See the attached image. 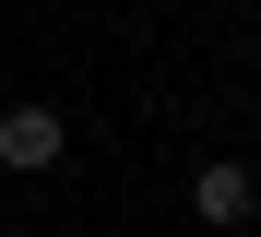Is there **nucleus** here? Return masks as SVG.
Returning a JSON list of instances; mask_svg holds the SVG:
<instances>
[{"instance_id":"nucleus-1","label":"nucleus","mask_w":261,"mask_h":237,"mask_svg":"<svg viewBox=\"0 0 261 237\" xmlns=\"http://www.w3.org/2000/svg\"><path fill=\"white\" fill-rule=\"evenodd\" d=\"M60 154H71L60 107H0V166H24V178H36V166H60Z\"/></svg>"},{"instance_id":"nucleus-2","label":"nucleus","mask_w":261,"mask_h":237,"mask_svg":"<svg viewBox=\"0 0 261 237\" xmlns=\"http://www.w3.org/2000/svg\"><path fill=\"white\" fill-rule=\"evenodd\" d=\"M249 202H261V178H249V166H202V178H190V214H202V225H238Z\"/></svg>"}]
</instances>
